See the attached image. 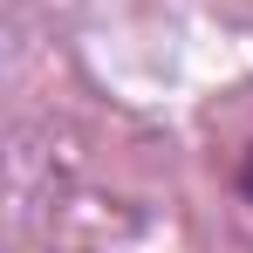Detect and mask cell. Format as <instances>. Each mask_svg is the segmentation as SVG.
Listing matches in <instances>:
<instances>
[{"label":"cell","instance_id":"obj_1","mask_svg":"<svg viewBox=\"0 0 253 253\" xmlns=\"http://www.w3.org/2000/svg\"><path fill=\"white\" fill-rule=\"evenodd\" d=\"M240 192H247V206H253V151H247V165H240Z\"/></svg>","mask_w":253,"mask_h":253}]
</instances>
